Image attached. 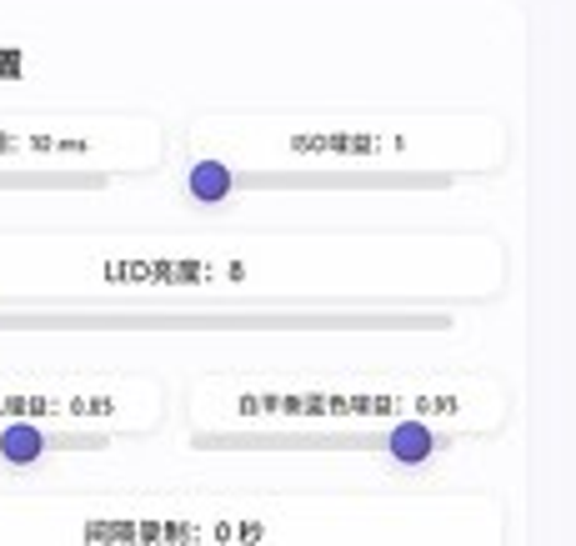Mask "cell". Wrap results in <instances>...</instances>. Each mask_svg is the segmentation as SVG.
<instances>
[{"instance_id":"1","label":"cell","mask_w":576,"mask_h":546,"mask_svg":"<svg viewBox=\"0 0 576 546\" xmlns=\"http://www.w3.org/2000/svg\"><path fill=\"white\" fill-rule=\"evenodd\" d=\"M447 316L336 311H0V332H441Z\"/></svg>"},{"instance_id":"3","label":"cell","mask_w":576,"mask_h":546,"mask_svg":"<svg viewBox=\"0 0 576 546\" xmlns=\"http://www.w3.org/2000/svg\"><path fill=\"white\" fill-rule=\"evenodd\" d=\"M422 190L451 186L441 171H231L221 161H196L186 190L196 201H226L235 190Z\"/></svg>"},{"instance_id":"4","label":"cell","mask_w":576,"mask_h":546,"mask_svg":"<svg viewBox=\"0 0 576 546\" xmlns=\"http://www.w3.org/2000/svg\"><path fill=\"white\" fill-rule=\"evenodd\" d=\"M106 446H111L106 431H50V427H36V421L0 427V462L5 466H41L46 456L106 452Z\"/></svg>"},{"instance_id":"2","label":"cell","mask_w":576,"mask_h":546,"mask_svg":"<svg viewBox=\"0 0 576 546\" xmlns=\"http://www.w3.org/2000/svg\"><path fill=\"white\" fill-rule=\"evenodd\" d=\"M196 446H211V452H366L401 472H422L447 446H457V437L406 416L387 431H200Z\"/></svg>"},{"instance_id":"5","label":"cell","mask_w":576,"mask_h":546,"mask_svg":"<svg viewBox=\"0 0 576 546\" xmlns=\"http://www.w3.org/2000/svg\"><path fill=\"white\" fill-rule=\"evenodd\" d=\"M106 171H0V190H101Z\"/></svg>"}]
</instances>
